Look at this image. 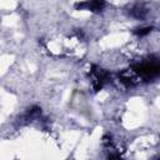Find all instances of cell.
I'll list each match as a JSON object with an SVG mask.
<instances>
[{
    "mask_svg": "<svg viewBox=\"0 0 160 160\" xmlns=\"http://www.w3.org/2000/svg\"><path fill=\"white\" fill-rule=\"evenodd\" d=\"M90 84L94 90H100L109 80V72L99 66H92V69L89 72Z\"/></svg>",
    "mask_w": 160,
    "mask_h": 160,
    "instance_id": "1",
    "label": "cell"
}]
</instances>
